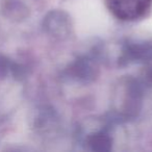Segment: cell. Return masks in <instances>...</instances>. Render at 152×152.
<instances>
[{
  "mask_svg": "<svg viewBox=\"0 0 152 152\" xmlns=\"http://www.w3.org/2000/svg\"><path fill=\"white\" fill-rule=\"evenodd\" d=\"M108 11L119 20L134 21L143 18L152 4V0H104Z\"/></svg>",
  "mask_w": 152,
  "mask_h": 152,
  "instance_id": "6da1fadb",
  "label": "cell"
},
{
  "mask_svg": "<svg viewBox=\"0 0 152 152\" xmlns=\"http://www.w3.org/2000/svg\"><path fill=\"white\" fill-rule=\"evenodd\" d=\"M25 7L19 0H5L2 4V14L11 20L22 19Z\"/></svg>",
  "mask_w": 152,
  "mask_h": 152,
  "instance_id": "7a4b0ae2",
  "label": "cell"
},
{
  "mask_svg": "<svg viewBox=\"0 0 152 152\" xmlns=\"http://www.w3.org/2000/svg\"><path fill=\"white\" fill-rule=\"evenodd\" d=\"M12 67V64L10 59L3 54H0V79L4 78L7 75L10 69Z\"/></svg>",
  "mask_w": 152,
  "mask_h": 152,
  "instance_id": "3957f363",
  "label": "cell"
}]
</instances>
